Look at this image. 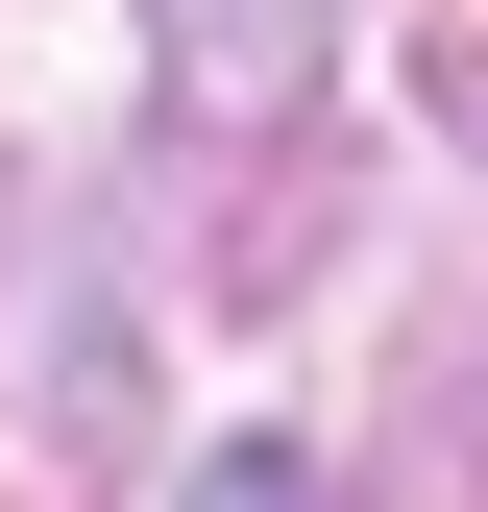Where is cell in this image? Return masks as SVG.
Segmentation results:
<instances>
[{
	"label": "cell",
	"mask_w": 488,
	"mask_h": 512,
	"mask_svg": "<svg viewBox=\"0 0 488 512\" xmlns=\"http://www.w3.org/2000/svg\"><path fill=\"white\" fill-rule=\"evenodd\" d=\"M342 74V0H147V98L171 147H293Z\"/></svg>",
	"instance_id": "6da1fadb"
},
{
	"label": "cell",
	"mask_w": 488,
	"mask_h": 512,
	"mask_svg": "<svg viewBox=\"0 0 488 512\" xmlns=\"http://www.w3.org/2000/svg\"><path fill=\"white\" fill-rule=\"evenodd\" d=\"M318 512H488V439H464V415H440V439H391V464H342V488H318Z\"/></svg>",
	"instance_id": "7a4b0ae2"
},
{
	"label": "cell",
	"mask_w": 488,
	"mask_h": 512,
	"mask_svg": "<svg viewBox=\"0 0 488 512\" xmlns=\"http://www.w3.org/2000/svg\"><path fill=\"white\" fill-rule=\"evenodd\" d=\"M342 464H318V439H220V464H196V512H318Z\"/></svg>",
	"instance_id": "3957f363"
},
{
	"label": "cell",
	"mask_w": 488,
	"mask_h": 512,
	"mask_svg": "<svg viewBox=\"0 0 488 512\" xmlns=\"http://www.w3.org/2000/svg\"><path fill=\"white\" fill-rule=\"evenodd\" d=\"M440 122H464V147H488V74H464V49H440Z\"/></svg>",
	"instance_id": "277c9868"
}]
</instances>
